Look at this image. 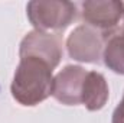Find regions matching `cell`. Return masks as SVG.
<instances>
[{
  "label": "cell",
  "mask_w": 124,
  "mask_h": 123,
  "mask_svg": "<svg viewBox=\"0 0 124 123\" xmlns=\"http://www.w3.org/2000/svg\"><path fill=\"white\" fill-rule=\"evenodd\" d=\"M111 123H124V94H123L121 101L118 103V106H117L116 110L113 112Z\"/></svg>",
  "instance_id": "cell-9"
},
{
  "label": "cell",
  "mask_w": 124,
  "mask_h": 123,
  "mask_svg": "<svg viewBox=\"0 0 124 123\" xmlns=\"http://www.w3.org/2000/svg\"><path fill=\"white\" fill-rule=\"evenodd\" d=\"M108 84L101 72L88 71L82 84L81 104H84L90 112L101 110L108 101Z\"/></svg>",
  "instance_id": "cell-7"
},
{
  "label": "cell",
  "mask_w": 124,
  "mask_h": 123,
  "mask_svg": "<svg viewBox=\"0 0 124 123\" xmlns=\"http://www.w3.org/2000/svg\"><path fill=\"white\" fill-rule=\"evenodd\" d=\"M82 20L98 31L104 39L124 23V3L117 0H87L81 3Z\"/></svg>",
  "instance_id": "cell-3"
},
{
  "label": "cell",
  "mask_w": 124,
  "mask_h": 123,
  "mask_svg": "<svg viewBox=\"0 0 124 123\" xmlns=\"http://www.w3.org/2000/svg\"><path fill=\"white\" fill-rule=\"evenodd\" d=\"M19 57L40 58L55 70L62 60V41L56 33L32 31L20 42Z\"/></svg>",
  "instance_id": "cell-5"
},
{
  "label": "cell",
  "mask_w": 124,
  "mask_h": 123,
  "mask_svg": "<svg viewBox=\"0 0 124 123\" xmlns=\"http://www.w3.org/2000/svg\"><path fill=\"white\" fill-rule=\"evenodd\" d=\"M26 13L35 31H63L77 18V6L66 0H32Z\"/></svg>",
  "instance_id": "cell-2"
},
{
  "label": "cell",
  "mask_w": 124,
  "mask_h": 123,
  "mask_svg": "<svg viewBox=\"0 0 124 123\" xmlns=\"http://www.w3.org/2000/svg\"><path fill=\"white\" fill-rule=\"evenodd\" d=\"M105 39L98 31L88 25H79L69 33L66 49L72 60L88 64H98L102 58Z\"/></svg>",
  "instance_id": "cell-4"
},
{
  "label": "cell",
  "mask_w": 124,
  "mask_h": 123,
  "mask_svg": "<svg viewBox=\"0 0 124 123\" xmlns=\"http://www.w3.org/2000/svg\"><path fill=\"white\" fill-rule=\"evenodd\" d=\"M102 60L108 70L124 75V23L105 39Z\"/></svg>",
  "instance_id": "cell-8"
},
{
  "label": "cell",
  "mask_w": 124,
  "mask_h": 123,
  "mask_svg": "<svg viewBox=\"0 0 124 123\" xmlns=\"http://www.w3.org/2000/svg\"><path fill=\"white\" fill-rule=\"evenodd\" d=\"M54 68L36 57H23L15 71L10 91L13 98L26 107L38 106L52 96Z\"/></svg>",
  "instance_id": "cell-1"
},
{
  "label": "cell",
  "mask_w": 124,
  "mask_h": 123,
  "mask_svg": "<svg viewBox=\"0 0 124 123\" xmlns=\"http://www.w3.org/2000/svg\"><path fill=\"white\" fill-rule=\"evenodd\" d=\"M87 72L81 65H66L54 77L52 96L62 104L77 106L81 104L82 84Z\"/></svg>",
  "instance_id": "cell-6"
}]
</instances>
